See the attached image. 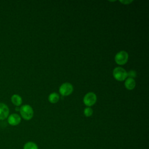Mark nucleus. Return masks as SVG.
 Instances as JSON below:
<instances>
[{
	"label": "nucleus",
	"mask_w": 149,
	"mask_h": 149,
	"mask_svg": "<svg viewBox=\"0 0 149 149\" xmlns=\"http://www.w3.org/2000/svg\"><path fill=\"white\" fill-rule=\"evenodd\" d=\"M129 58V55L125 51H120L118 52L115 56V62L119 65H125L127 63Z\"/></svg>",
	"instance_id": "obj_3"
},
{
	"label": "nucleus",
	"mask_w": 149,
	"mask_h": 149,
	"mask_svg": "<svg viewBox=\"0 0 149 149\" xmlns=\"http://www.w3.org/2000/svg\"><path fill=\"white\" fill-rule=\"evenodd\" d=\"M73 87L70 83H64L61 85L59 88V92L62 96H68L72 93Z\"/></svg>",
	"instance_id": "obj_4"
},
{
	"label": "nucleus",
	"mask_w": 149,
	"mask_h": 149,
	"mask_svg": "<svg viewBox=\"0 0 149 149\" xmlns=\"http://www.w3.org/2000/svg\"><path fill=\"white\" fill-rule=\"evenodd\" d=\"M59 95L56 93H52L48 96V101L52 104H55L59 100Z\"/></svg>",
	"instance_id": "obj_10"
},
{
	"label": "nucleus",
	"mask_w": 149,
	"mask_h": 149,
	"mask_svg": "<svg viewBox=\"0 0 149 149\" xmlns=\"http://www.w3.org/2000/svg\"><path fill=\"white\" fill-rule=\"evenodd\" d=\"M127 77L134 79L137 76V73L135 70H130L129 72H127Z\"/></svg>",
	"instance_id": "obj_13"
},
{
	"label": "nucleus",
	"mask_w": 149,
	"mask_h": 149,
	"mask_svg": "<svg viewBox=\"0 0 149 149\" xmlns=\"http://www.w3.org/2000/svg\"><path fill=\"white\" fill-rule=\"evenodd\" d=\"M96 101L97 95L93 92L87 93L83 98V102L88 107H90L94 105Z\"/></svg>",
	"instance_id": "obj_5"
},
{
	"label": "nucleus",
	"mask_w": 149,
	"mask_h": 149,
	"mask_svg": "<svg viewBox=\"0 0 149 149\" xmlns=\"http://www.w3.org/2000/svg\"><path fill=\"white\" fill-rule=\"evenodd\" d=\"M93 113V110L91 107H86L84 109V115L86 117H90L91 116Z\"/></svg>",
	"instance_id": "obj_12"
},
{
	"label": "nucleus",
	"mask_w": 149,
	"mask_h": 149,
	"mask_svg": "<svg viewBox=\"0 0 149 149\" xmlns=\"http://www.w3.org/2000/svg\"><path fill=\"white\" fill-rule=\"evenodd\" d=\"M136 86V81L134 79L127 77L125 81V87L129 90H132Z\"/></svg>",
	"instance_id": "obj_8"
},
{
	"label": "nucleus",
	"mask_w": 149,
	"mask_h": 149,
	"mask_svg": "<svg viewBox=\"0 0 149 149\" xmlns=\"http://www.w3.org/2000/svg\"><path fill=\"white\" fill-rule=\"evenodd\" d=\"M9 109L4 103H0V120H4L8 117Z\"/></svg>",
	"instance_id": "obj_7"
},
{
	"label": "nucleus",
	"mask_w": 149,
	"mask_h": 149,
	"mask_svg": "<svg viewBox=\"0 0 149 149\" xmlns=\"http://www.w3.org/2000/svg\"><path fill=\"white\" fill-rule=\"evenodd\" d=\"M113 76L118 81H122L126 80L127 77V71L120 66H118L113 70Z\"/></svg>",
	"instance_id": "obj_2"
},
{
	"label": "nucleus",
	"mask_w": 149,
	"mask_h": 149,
	"mask_svg": "<svg viewBox=\"0 0 149 149\" xmlns=\"http://www.w3.org/2000/svg\"><path fill=\"white\" fill-rule=\"evenodd\" d=\"M15 110H16V111H19V110H20V108H18V107H16V108H15Z\"/></svg>",
	"instance_id": "obj_15"
},
{
	"label": "nucleus",
	"mask_w": 149,
	"mask_h": 149,
	"mask_svg": "<svg viewBox=\"0 0 149 149\" xmlns=\"http://www.w3.org/2000/svg\"><path fill=\"white\" fill-rule=\"evenodd\" d=\"M11 101L15 105L18 107L20 106L22 103V98L18 94H13L11 97Z\"/></svg>",
	"instance_id": "obj_9"
},
{
	"label": "nucleus",
	"mask_w": 149,
	"mask_h": 149,
	"mask_svg": "<svg viewBox=\"0 0 149 149\" xmlns=\"http://www.w3.org/2000/svg\"><path fill=\"white\" fill-rule=\"evenodd\" d=\"M23 149H38V146L33 141H28L24 144Z\"/></svg>",
	"instance_id": "obj_11"
},
{
	"label": "nucleus",
	"mask_w": 149,
	"mask_h": 149,
	"mask_svg": "<svg viewBox=\"0 0 149 149\" xmlns=\"http://www.w3.org/2000/svg\"><path fill=\"white\" fill-rule=\"evenodd\" d=\"M120 2L121 3H124V4L127 5V4L129 3H131V2H132V1H120Z\"/></svg>",
	"instance_id": "obj_14"
},
{
	"label": "nucleus",
	"mask_w": 149,
	"mask_h": 149,
	"mask_svg": "<svg viewBox=\"0 0 149 149\" xmlns=\"http://www.w3.org/2000/svg\"><path fill=\"white\" fill-rule=\"evenodd\" d=\"M20 113L22 117L27 120H30L34 115V111L32 107L29 105H23L20 108Z\"/></svg>",
	"instance_id": "obj_1"
},
{
	"label": "nucleus",
	"mask_w": 149,
	"mask_h": 149,
	"mask_svg": "<svg viewBox=\"0 0 149 149\" xmlns=\"http://www.w3.org/2000/svg\"><path fill=\"white\" fill-rule=\"evenodd\" d=\"M21 122L20 116L17 113H12L8 116V122L10 125L16 126L19 125Z\"/></svg>",
	"instance_id": "obj_6"
}]
</instances>
